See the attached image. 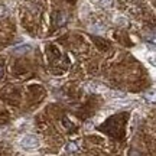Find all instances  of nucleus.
I'll return each mask as SVG.
<instances>
[{"label": "nucleus", "instance_id": "obj_1", "mask_svg": "<svg viewBox=\"0 0 156 156\" xmlns=\"http://www.w3.org/2000/svg\"><path fill=\"white\" fill-rule=\"evenodd\" d=\"M39 139L36 136H32V134H29V136H25L22 140H20V146H22L23 149H26V151H32V149H38L39 147Z\"/></svg>", "mask_w": 156, "mask_h": 156}, {"label": "nucleus", "instance_id": "obj_2", "mask_svg": "<svg viewBox=\"0 0 156 156\" xmlns=\"http://www.w3.org/2000/svg\"><path fill=\"white\" fill-rule=\"evenodd\" d=\"M32 51V46H29V45H22V46H17L15 49H12L13 54H26V52H30Z\"/></svg>", "mask_w": 156, "mask_h": 156}, {"label": "nucleus", "instance_id": "obj_3", "mask_svg": "<svg viewBox=\"0 0 156 156\" xmlns=\"http://www.w3.org/2000/svg\"><path fill=\"white\" fill-rule=\"evenodd\" d=\"M87 90L93 91V93H101V91L104 90V87H101V85H97V84L91 83V84H87Z\"/></svg>", "mask_w": 156, "mask_h": 156}, {"label": "nucleus", "instance_id": "obj_4", "mask_svg": "<svg viewBox=\"0 0 156 156\" xmlns=\"http://www.w3.org/2000/svg\"><path fill=\"white\" fill-rule=\"evenodd\" d=\"M65 152L67 153H78V147L75 143H68L67 146H65Z\"/></svg>", "mask_w": 156, "mask_h": 156}, {"label": "nucleus", "instance_id": "obj_5", "mask_svg": "<svg viewBox=\"0 0 156 156\" xmlns=\"http://www.w3.org/2000/svg\"><path fill=\"white\" fill-rule=\"evenodd\" d=\"M110 97H112V98H124V97H126V93H120V91H113V93H110Z\"/></svg>", "mask_w": 156, "mask_h": 156}, {"label": "nucleus", "instance_id": "obj_6", "mask_svg": "<svg viewBox=\"0 0 156 156\" xmlns=\"http://www.w3.org/2000/svg\"><path fill=\"white\" fill-rule=\"evenodd\" d=\"M112 2L113 0H100V2H98V6H100V7H107V6L112 5Z\"/></svg>", "mask_w": 156, "mask_h": 156}, {"label": "nucleus", "instance_id": "obj_7", "mask_svg": "<svg viewBox=\"0 0 156 156\" xmlns=\"http://www.w3.org/2000/svg\"><path fill=\"white\" fill-rule=\"evenodd\" d=\"M6 13V7L5 6H0V15H5Z\"/></svg>", "mask_w": 156, "mask_h": 156}, {"label": "nucleus", "instance_id": "obj_8", "mask_svg": "<svg viewBox=\"0 0 156 156\" xmlns=\"http://www.w3.org/2000/svg\"><path fill=\"white\" fill-rule=\"evenodd\" d=\"M3 73H5V71H3V65H0V78L3 77Z\"/></svg>", "mask_w": 156, "mask_h": 156}]
</instances>
